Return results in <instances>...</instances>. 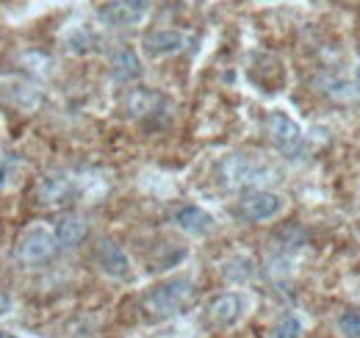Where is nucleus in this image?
<instances>
[{
    "label": "nucleus",
    "mask_w": 360,
    "mask_h": 338,
    "mask_svg": "<svg viewBox=\"0 0 360 338\" xmlns=\"http://www.w3.org/2000/svg\"><path fill=\"white\" fill-rule=\"evenodd\" d=\"M172 225L178 230H183L186 236H208V233H214L217 219H214V213H208L205 208H200L194 203H186V206L175 208Z\"/></svg>",
    "instance_id": "obj_10"
},
{
    "label": "nucleus",
    "mask_w": 360,
    "mask_h": 338,
    "mask_svg": "<svg viewBox=\"0 0 360 338\" xmlns=\"http://www.w3.org/2000/svg\"><path fill=\"white\" fill-rule=\"evenodd\" d=\"M266 133H269L271 147L285 156V158H297L302 156V147H305V130L302 125L283 108H274L266 117Z\"/></svg>",
    "instance_id": "obj_3"
},
{
    "label": "nucleus",
    "mask_w": 360,
    "mask_h": 338,
    "mask_svg": "<svg viewBox=\"0 0 360 338\" xmlns=\"http://www.w3.org/2000/svg\"><path fill=\"white\" fill-rule=\"evenodd\" d=\"M186 44H188V37H186L183 31L158 28V31H150V34L141 39V50H144V56H150V58H167V56L180 53Z\"/></svg>",
    "instance_id": "obj_11"
},
{
    "label": "nucleus",
    "mask_w": 360,
    "mask_h": 338,
    "mask_svg": "<svg viewBox=\"0 0 360 338\" xmlns=\"http://www.w3.org/2000/svg\"><path fill=\"white\" fill-rule=\"evenodd\" d=\"M11 308H14V302H11V296L6 294V292H0V319H3V316H6V313H8Z\"/></svg>",
    "instance_id": "obj_19"
},
{
    "label": "nucleus",
    "mask_w": 360,
    "mask_h": 338,
    "mask_svg": "<svg viewBox=\"0 0 360 338\" xmlns=\"http://www.w3.org/2000/svg\"><path fill=\"white\" fill-rule=\"evenodd\" d=\"M89 222L78 213H70V216H61L53 227V236H56V247L61 250H75L78 244H84L89 239Z\"/></svg>",
    "instance_id": "obj_12"
},
{
    "label": "nucleus",
    "mask_w": 360,
    "mask_h": 338,
    "mask_svg": "<svg viewBox=\"0 0 360 338\" xmlns=\"http://www.w3.org/2000/svg\"><path fill=\"white\" fill-rule=\"evenodd\" d=\"M94 263L111 280H128L134 275L131 255L125 253L117 242H111V239H103V242L94 244Z\"/></svg>",
    "instance_id": "obj_9"
},
{
    "label": "nucleus",
    "mask_w": 360,
    "mask_h": 338,
    "mask_svg": "<svg viewBox=\"0 0 360 338\" xmlns=\"http://www.w3.org/2000/svg\"><path fill=\"white\" fill-rule=\"evenodd\" d=\"M355 92L360 94V61H358V67H355Z\"/></svg>",
    "instance_id": "obj_20"
},
{
    "label": "nucleus",
    "mask_w": 360,
    "mask_h": 338,
    "mask_svg": "<svg viewBox=\"0 0 360 338\" xmlns=\"http://www.w3.org/2000/svg\"><path fill=\"white\" fill-rule=\"evenodd\" d=\"M302 333H305L302 316H300V313H283V316L274 322L269 338H302Z\"/></svg>",
    "instance_id": "obj_16"
},
{
    "label": "nucleus",
    "mask_w": 360,
    "mask_h": 338,
    "mask_svg": "<svg viewBox=\"0 0 360 338\" xmlns=\"http://www.w3.org/2000/svg\"><path fill=\"white\" fill-rule=\"evenodd\" d=\"M219 175L230 189H255L261 183L277 180V167L261 153H233L222 158Z\"/></svg>",
    "instance_id": "obj_1"
},
{
    "label": "nucleus",
    "mask_w": 360,
    "mask_h": 338,
    "mask_svg": "<svg viewBox=\"0 0 360 338\" xmlns=\"http://www.w3.org/2000/svg\"><path fill=\"white\" fill-rule=\"evenodd\" d=\"M283 206H285L283 197L269 189H250L238 200V216L247 222H269L283 211Z\"/></svg>",
    "instance_id": "obj_8"
},
{
    "label": "nucleus",
    "mask_w": 360,
    "mask_h": 338,
    "mask_svg": "<svg viewBox=\"0 0 360 338\" xmlns=\"http://www.w3.org/2000/svg\"><path fill=\"white\" fill-rule=\"evenodd\" d=\"M125 111L134 120H161L169 111V100L167 94H161L158 89H147V86H136L125 94Z\"/></svg>",
    "instance_id": "obj_7"
},
{
    "label": "nucleus",
    "mask_w": 360,
    "mask_h": 338,
    "mask_svg": "<svg viewBox=\"0 0 360 338\" xmlns=\"http://www.w3.org/2000/svg\"><path fill=\"white\" fill-rule=\"evenodd\" d=\"M72 192H75V183L67 175H47L37 189L42 206H64V203H70Z\"/></svg>",
    "instance_id": "obj_14"
},
{
    "label": "nucleus",
    "mask_w": 360,
    "mask_h": 338,
    "mask_svg": "<svg viewBox=\"0 0 360 338\" xmlns=\"http://www.w3.org/2000/svg\"><path fill=\"white\" fill-rule=\"evenodd\" d=\"M0 338H17L14 333H6V330H0Z\"/></svg>",
    "instance_id": "obj_21"
},
{
    "label": "nucleus",
    "mask_w": 360,
    "mask_h": 338,
    "mask_svg": "<svg viewBox=\"0 0 360 338\" xmlns=\"http://www.w3.org/2000/svg\"><path fill=\"white\" fill-rule=\"evenodd\" d=\"M153 0H105L97 8V20L105 28H136L147 20Z\"/></svg>",
    "instance_id": "obj_6"
},
{
    "label": "nucleus",
    "mask_w": 360,
    "mask_h": 338,
    "mask_svg": "<svg viewBox=\"0 0 360 338\" xmlns=\"http://www.w3.org/2000/svg\"><path fill=\"white\" fill-rule=\"evenodd\" d=\"M335 327L344 338H360V311H344L338 319H335Z\"/></svg>",
    "instance_id": "obj_18"
},
{
    "label": "nucleus",
    "mask_w": 360,
    "mask_h": 338,
    "mask_svg": "<svg viewBox=\"0 0 360 338\" xmlns=\"http://www.w3.org/2000/svg\"><path fill=\"white\" fill-rule=\"evenodd\" d=\"M255 263H252V258L250 255H236V258H230L222 263V277H225L227 283H244V280H250L252 277V269Z\"/></svg>",
    "instance_id": "obj_15"
},
{
    "label": "nucleus",
    "mask_w": 360,
    "mask_h": 338,
    "mask_svg": "<svg viewBox=\"0 0 360 338\" xmlns=\"http://www.w3.org/2000/svg\"><path fill=\"white\" fill-rule=\"evenodd\" d=\"M56 255V236L47 225H31L17 242V261L25 269H42Z\"/></svg>",
    "instance_id": "obj_4"
},
{
    "label": "nucleus",
    "mask_w": 360,
    "mask_h": 338,
    "mask_svg": "<svg viewBox=\"0 0 360 338\" xmlns=\"http://www.w3.org/2000/svg\"><path fill=\"white\" fill-rule=\"evenodd\" d=\"M17 175H20V158L14 153H0V192L14 186Z\"/></svg>",
    "instance_id": "obj_17"
},
{
    "label": "nucleus",
    "mask_w": 360,
    "mask_h": 338,
    "mask_svg": "<svg viewBox=\"0 0 360 338\" xmlns=\"http://www.w3.org/2000/svg\"><path fill=\"white\" fill-rule=\"evenodd\" d=\"M108 70H111V78L117 84H134V81L141 78L144 64H141V56L136 53L134 47H120V50L111 53Z\"/></svg>",
    "instance_id": "obj_13"
},
{
    "label": "nucleus",
    "mask_w": 360,
    "mask_h": 338,
    "mask_svg": "<svg viewBox=\"0 0 360 338\" xmlns=\"http://www.w3.org/2000/svg\"><path fill=\"white\" fill-rule=\"evenodd\" d=\"M250 305H252V299L241 292H225V294L214 296L205 305V325L214 330H230L247 316Z\"/></svg>",
    "instance_id": "obj_5"
},
{
    "label": "nucleus",
    "mask_w": 360,
    "mask_h": 338,
    "mask_svg": "<svg viewBox=\"0 0 360 338\" xmlns=\"http://www.w3.org/2000/svg\"><path fill=\"white\" fill-rule=\"evenodd\" d=\"M191 296H194V280L180 275V277L161 280L153 289H147L141 296V308L153 319H169L191 302Z\"/></svg>",
    "instance_id": "obj_2"
}]
</instances>
